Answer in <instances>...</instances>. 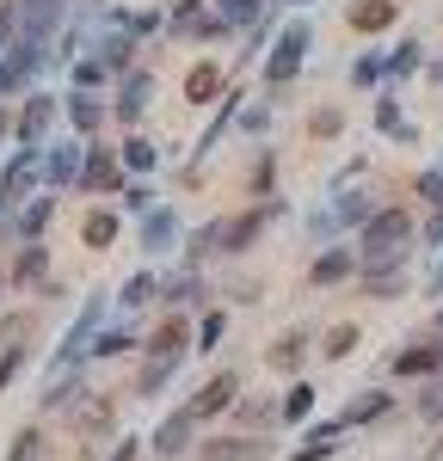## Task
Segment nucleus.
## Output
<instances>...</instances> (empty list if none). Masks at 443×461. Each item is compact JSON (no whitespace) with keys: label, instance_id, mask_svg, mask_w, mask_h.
<instances>
[{"label":"nucleus","instance_id":"nucleus-47","mask_svg":"<svg viewBox=\"0 0 443 461\" xmlns=\"http://www.w3.org/2000/svg\"><path fill=\"white\" fill-rule=\"evenodd\" d=\"M419 295H425L431 308H438V302H443V252H438V258H431V265H425V277H419Z\"/></svg>","mask_w":443,"mask_h":461},{"label":"nucleus","instance_id":"nucleus-25","mask_svg":"<svg viewBox=\"0 0 443 461\" xmlns=\"http://www.w3.org/2000/svg\"><path fill=\"white\" fill-rule=\"evenodd\" d=\"M345 74H351V86H357V93H369V99L388 86V62H382V50H357Z\"/></svg>","mask_w":443,"mask_h":461},{"label":"nucleus","instance_id":"nucleus-34","mask_svg":"<svg viewBox=\"0 0 443 461\" xmlns=\"http://www.w3.org/2000/svg\"><path fill=\"white\" fill-rule=\"evenodd\" d=\"M406 191H412V203H419V210H443V167H438V160H431V167H419Z\"/></svg>","mask_w":443,"mask_h":461},{"label":"nucleus","instance_id":"nucleus-21","mask_svg":"<svg viewBox=\"0 0 443 461\" xmlns=\"http://www.w3.org/2000/svg\"><path fill=\"white\" fill-rule=\"evenodd\" d=\"M302 136H308L314 148H332L339 136H345V105H332V99H321V105H314L308 117H302Z\"/></svg>","mask_w":443,"mask_h":461},{"label":"nucleus","instance_id":"nucleus-10","mask_svg":"<svg viewBox=\"0 0 443 461\" xmlns=\"http://www.w3.org/2000/svg\"><path fill=\"white\" fill-rule=\"evenodd\" d=\"M394 406H401V393H394V388H364V393H351V400H345L339 425H345V430L388 425V419H394Z\"/></svg>","mask_w":443,"mask_h":461},{"label":"nucleus","instance_id":"nucleus-30","mask_svg":"<svg viewBox=\"0 0 443 461\" xmlns=\"http://www.w3.org/2000/svg\"><path fill=\"white\" fill-rule=\"evenodd\" d=\"M234 425H247V430H271V425H284V412H277V400H247V393H240V400H234Z\"/></svg>","mask_w":443,"mask_h":461},{"label":"nucleus","instance_id":"nucleus-52","mask_svg":"<svg viewBox=\"0 0 443 461\" xmlns=\"http://www.w3.org/2000/svg\"><path fill=\"white\" fill-rule=\"evenodd\" d=\"M438 25H443V6H438Z\"/></svg>","mask_w":443,"mask_h":461},{"label":"nucleus","instance_id":"nucleus-49","mask_svg":"<svg viewBox=\"0 0 443 461\" xmlns=\"http://www.w3.org/2000/svg\"><path fill=\"white\" fill-rule=\"evenodd\" d=\"M425 80H431V86L443 93V56H431V62H425Z\"/></svg>","mask_w":443,"mask_h":461},{"label":"nucleus","instance_id":"nucleus-17","mask_svg":"<svg viewBox=\"0 0 443 461\" xmlns=\"http://www.w3.org/2000/svg\"><path fill=\"white\" fill-rule=\"evenodd\" d=\"M185 240V221H179V210L173 203H154V210L142 215V247L160 258V252H173Z\"/></svg>","mask_w":443,"mask_h":461},{"label":"nucleus","instance_id":"nucleus-27","mask_svg":"<svg viewBox=\"0 0 443 461\" xmlns=\"http://www.w3.org/2000/svg\"><path fill=\"white\" fill-rule=\"evenodd\" d=\"M302 240L321 252V247H332V240H345V228H339V215H332V203H314V210L302 215Z\"/></svg>","mask_w":443,"mask_h":461},{"label":"nucleus","instance_id":"nucleus-28","mask_svg":"<svg viewBox=\"0 0 443 461\" xmlns=\"http://www.w3.org/2000/svg\"><path fill=\"white\" fill-rule=\"evenodd\" d=\"M222 19H228V32H253L258 19L271 13V6H284V0H210Z\"/></svg>","mask_w":443,"mask_h":461},{"label":"nucleus","instance_id":"nucleus-18","mask_svg":"<svg viewBox=\"0 0 443 461\" xmlns=\"http://www.w3.org/2000/svg\"><path fill=\"white\" fill-rule=\"evenodd\" d=\"M148 357H173V363H185V351H191V314H167L154 332L142 339Z\"/></svg>","mask_w":443,"mask_h":461},{"label":"nucleus","instance_id":"nucleus-42","mask_svg":"<svg viewBox=\"0 0 443 461\" xmlns=\"http://www.w3.org/2000/svg\"><path fill=\"white\" fill-rule=\"evenodd\" d=\"M419 252H425V258H438V252H443V210L419 215Z\"/></svg>","mask_w":443,"mask_h":461},{"label":"nucleus","instance_id":"nucleus-6","mask_svg":"<svg viewBox=\"0 0 443 461\" xmlns=\"http://www.w3.org/2000/svg\"><path fill=\"white\" fill-rule=\"evenodd\" d=\"M345 284H357V247L351 240H332V247L314 252V265H308V289H345Z\"/></svg>","mask_w":443,"mask_h":461},{"label":"nucleus","instance_id":"nucleus-43","mask_svg":"<svg viewBox=\"0 0 443 461\" xmlns=\"http://www.w3.org/2000/svg\"><path fill=\"white\" fill-rule=\"evenodd\" d=\"M117 197H123V210H130V215H148V210H154V185H148V178H130Z\"/></svg>","mask_w":443,"mask_h":461},{"label":"nucleus","instance_id":"nucleus-11","mask_svg":"<svg viewBox=\"0 0 443 461\" xmlns=\"http://www.w3.org/2000/svg\"><path fill=\"white\" fill-rule=\"evenodd\" d=\"M369 117H375V136H382V142H394V148H419V123H412V117L401 111V93H388V86H382Z\"/></svg>","mask_w":443,"mask_h":461},{"label":"nucleus","instance_id":"nucleus-48","mask_svg":"<svg viewBox=\"0 0 443 461\" xmlns=\"http://www.w3.org/2000/svg\"><path fill=\"white\" fill-rule=\"evenodd\" d=\"M50 215H56V197H37L32 210H25V221H19V228H25V234H32V240H37V234H43V221H50Z\"/></svg>","mask_w":443,"mask_h":461},{"label":"nucleus","instance_id":"nucleus-22","mask_svg":"<svg viewBox=\"0 0 443 461\" xmlns=\"http://www.w3.org/2000/svg\"><path fill=\"white\" fill-rule=\"evenodd\" d=\"M197 456H203V461H265V456H271V443H265V437H210Z\"/></svg>","mask_w":443,"mask_h":461},{"label":"nucleus","instance_id":"nucleus-7","mask_svg":"<svg viewBox=\"0 0 443 461\" xmlns=\"http://www.w3.org/2000/svg\"><path fill=\"white\" fill-rule=\"evenodd\" d=\"M401 13H406V0H351V6H345V32L375 43V37H388L401 25Z\"/></svg>","mask_w":443,"mask_h":461},{"label":"nucleus","instance_id":"nucleus-14","mask_svg":"<svg viewBox=\"0 0 443 461\" xmlns=\"http://www.w3.org/2000/svg\"><path fill=\"white\" fill-rule=\"evenodd\" d=\"M148 105H154V74L148 68L117 74V105H111V117H117V123H142Z\"/></svg>","mask_w":443,"mask_h":461},{"label":"nucleus","instance_id":"nucleus-46","mask_svg":"<svg viewBox=\"0 0 443 461\" xmlns=\"http://www.w3.org/2000/svg\"><path fill=\"white\" fill-rule=\"evenodd\" d=\"M43 265H50L43 247H25V252H19V265H13V277H19V284H37V277H43Z\"/></svg>","mask_w":443,"mask_h":461},{"label":"nucleus","instance_id":"nucleus-39","mask_svg":"<svg viewBox=\"0 0 443 461\" xmlns=\"http://www.w3.org/2000/svg\"><path fill=\"white\" fill-rule=\"evenodd\" d=\"M80 240H86L93 252H105L111 240H117V215H111V210H93L86 221H80Z\"/></svg>","mask_w":443,"mask_h":461},{"label":"nucleus","instance_id":"nucleus-36","mask_svg":"<svg viewBox=\"0 0 443 461\" xmlns=\"http://www.w3.org/2000/svg\"><path fill=\"white\" fill-rule=\"evenodd\" d=\"M222 332H228V314L222 308H203V320L191 326V351H222Z\"/></svg>","mask_w":443,"mask_h":461},{"label":"nucleus","instance_id":"nucleus-4","mask_svg":"<svg viewBox=\"0 0 443 461\" xmlns=\"http://www.w3.org/2000/svg\"><path fill=\"white\" fill-rule=\"evenodd\" d=\"M419 289L412 258H382V265H357V295L364 302H406Z\"/></svg>","mask_w":443,"mask_h":461},{"label":"nucleus","instance_id":"nucleus-51","mask_svg":"<svg viewBox=\"0 0 443 461\" xmlns=\"http://www.w3.org/2000/svg\"><path fill=\"white\" fill-rule=\"evenodd\" d=\"M0 130H6V111H0Z\"/></svg>","mask_w":443,"mask_h":461},{"label":"nucleus","instance_id":"nucleus-35","mask_svg":"<svg viewBox=\"0 0 443 461\" xmlns=\"http://www.w3.org/2000/svg\"><path fill=\"white\" fill-rule=\"evenodd\" d=\"M123 351H142L136 326H99L93 332V357H123Z\"/></svg>","mask_w":443,"mask_h":461},{"label":"nucleus","instance_id":"nucleus-16","mask_svg":"<svg viewBox=\"0 0 443 461\" xmlns=\"http://www.w3.org/2000/svg\"><path fill=\"white\" fill-rule=\"evenodd\" d=\"M234 400H240V375L222 369V375H210L203 393L191 400V419H197V425H203V419H222V412H234Z\"/></svg>","mask_w":443,"mask_h":461},{"label":"nucleus","instance_id":"nucleus-37","mask_svg":"<svg viewBox=\"0 0 443 461\" xmlns=\"http://www.w3.org/2000/svg\"><path fill=\"white\" fill-rule=\"evenodd\" d=\"M412 412H419V419H425L431 430L443 425V375H431V382H419V393H412Z\"/></svg>","mask_w":443,"mask_h":461},{"label":"nucleus","instance_id":"nucleus-53","mask_svg":"<svg viewBox=\"0 0 443 461\" xmlns=\"http://www.w3.org/2000/svg\"><path fill=\"white\" fill-rule=\"evenodd\" d=\"M438 167H443V148H438Z\"/></svg>","mask_w":443,"mask_h":461},{"label":"nucleus","instance_id":"nucleus-3","mask_svg":"<svg viewBox=\"0 0 443 461\" xmlns=\"http://www.w3.org/2000/svg\"><path fill=\"white\" fill-rule=\"evenodd\" d=\"M167 32L185 37V43H222V37H234L228 19H222L210 0H173L167 6Z\"/></svg>","mask_w":443,"mask_h":461},{"label":"nucleus","instance_id":"nucleus-44","mask_svg":"<svg viewBox=\"0 0 443 461\" xmlns=\"http://www.w3.org/2000/svg\"><path fill=\"white\" fill-rule=\"evenodd\" d=\"M105 80H111V68L99 62V56H86V62H74V86H80V93H93V86H105Z\"/></svg>","mask_w":443,"mask_h":461},{"label":"nucleus","instance_id":"nucleus-5","mask_svg":"<svg viewBox=\"0 0 443 461\" xmlns=\"http://www.w3.org/2000/svg\"><path fill=\"white\" fill-rule=\"evenodd\" d=\"M388 197H394V191L364 185V178H357V185H345V191H327V203H332V215H339V228H345V240H351V234H357V228H364V221L382 210Z\"/></svg>","mask_w":443,"mask_h":461},{"label":"nucleus","instance_id":"nucleus-38","mask_svg":"<svg viewBox=\"0 0 443 461\" xmlns=\"http://www.w3.org/2000/svg\"><path fill=\"white\" fill-rule=\"evenodd\" d=\"M50 117H56V105H50V99H32L25 117H19V148H37V136L50 130Z\"/></svg>","mask_w":443,"mask_h":461},{"label":"nucleus","instance_id":"nucleus-13","mask_svg":"<svg viewBox=\"0 0 443 461\" xmlns=\"http://www.w3.org/2000/svg\"><path fill=\"white\" fill-rule=\"evenodd\" d=\"M160 302H167V314H197V308H210V277L173 271V277H160Z\"/></svg>","mask_w":443,"mask_h":461},{"label":"nucleus","instance_id":"nucleus-40","mask_svg":"<svg viewBox=\"0 0 443 461\" xmlns=\"http://www.w3.org/2000/svg\"><path fill=\"white\" fill-rule=\"evenodd\" d=\"M271 117H277V105H271V99H253V105H240L234 123H240V136H258V142H265V136H271Z\"/></svg>","mask_w":443,"mask_h":461},{"label":"nucleus","instance_id":"nucleus-19","mask_svg":"<svg viewBox=\"0 0 443 461\" xmlns=\"http://www.w3.org/2000/svg\"><path fill=\"white\" fill-rule=\"evenodd\" d=\"M228 86H234V80H228L222 62H197V68L185 74V99H191V105H216Z\"/></svg>","mask_w":443,"mask_h":461},{"label":"nucleus","instance_id":"nucleus-31","mask_svg":"<svg viewBox=\"0 0 443 461\" xmlns=\"http://www.w3.org/2000/svg\"><path fill=\"white\" fill-rule=\"evenodd\" d=\"M247 191H253V203H265V197H277V148H258L253 173H247Z\"/></svg>","mask_w":443,"mask_h":461},{"label":"nucleus","instance_id":"nucleus-8","mask_svg":"<svg viewBox=\"0 0 443 461\" xmlns=\"http://www.w3.org/2000/svg\"><path fill=\"white\" fill-rule=\"evenodd\" d=\"M314 339H321L314 326H284V332L265 345V369H277V375H290V382H295V375H302V363L314 357Z\"/></svg>","mask_w":443,"mask_h":461},{"label":"nucleus","instance_id":"nucleus-26","mask_svg":"<svg viewBox=\"0 0 443 461\" xmlns=\"http://www.w3.org/2000/svg\"><path fill=\"white\" fill-rule=\"evenodd\" d=\"M80 160H86L80 142H56L43 154V178H50V185H74V178H80Z\"/></svg>","mask_w":443,"mask_h":461},{"label":"nucleus","instance_id":"nucleus-24","mask_svg":"<svg viewBox=\"0 0 443 461\" xmlns=\"http://www.w3.org/2000/svg\"><path fill=\"white\" fill-rule=\"evenodd\" d=\"M191 437H197V419H191V406H179L167 425L154 430V456H185V449H191Z\"/></svg>","mask_w":443,"mask_h":461},{"label":"nucleus","instance_id":"nucleus-1","mask_svg":"<svg viewBox=\"0 0 443 461\" xmlns=\"http://www.w3.org/2000/svg\"><path fill=\"white\" fill-rule=\"evenodd\" d=\"M357 265H382V258H419V215L406 210L401 197H388L382 210L369 215L364 228L351 234Z\"/></svg>","mask_w":443,"mask_h":461},{"label":"nucleus","instance_id":"nucleus-2","mask_svg":"<svg viewBox=\"0 0 443 461\" xmlns=\"http://www.w3.org/2000/svg\"><path fill=\"white\" fill-rule=\"evenodd\" d=\"M308 50H314V25H308V13H290V19L277 25V37H271V50L258 56V80H265V99H271V105L302 80Z\"/></svg>","mask_w":443,"mask_h":461},{"label":"nucleus","instance_id":"nucleus-15","mask_svg":"<svg viewBox=\"0 0 443 461\" xmlns=\"http://www.w3.org/2000/svg\"><path fill=\"white\" fill-rule=\"evenodd\" d=\"M74 185L111 197V191H123V185H130V173L117 167V154H111V148H86V160H80V178H74Z\"/></svg>","mask_w":443,"mask_h":461},{"label":"nucleus","instance_id":"nucleus-32","mask_svg":"<svg viewBox=\"0 0 443 461\" xmlns=\"http://www.w3.org/2000/svg\"><path fill=\"white\" fill-rule=\"evenodd\" d=\"M148 302H160V277H154V271H136L130 284L117 289V308H123V314H136V308H148Z\"/></svg>","mask_w":443,"mask_h":461},{"label":"nucleus","instance_id":"nucleus-50","mask_svg":"<svg viewBox=\"0 0 443 461\" xmlns=\"http://www.w3.org/2000/svg\"><path fill=\"white\" fill-rule=\"evenodd\" d=\"M284 6H290V13H308V6H314V0H284Z\"/></svg>","mask_w":443,"mask_h":461},{"label":"nucleus","instance_id":"nucleus-23","mask_svg":"<svg viewBox=\"0 0 443 461\" xmlns=\"http://www.w3.org/2000/svg\"><path fill=\"white\" fill-rule=\"evenodd\" d=\"M339 443H345V425H339V419H321V425H308V437H302V449H295L290 461H332Z\"/></svg>","mask_w":443,"mask_h":461},{"label":"nucleus","instance_id":"nucleus-45","mask_svg":"<svg viewBox=\"0 0 443 461\" xmlns=\"http://www.w3.org/2000/svg\"><path fill=\"white\" fill-rule=\"evenodd\" d=\"M228 302H234V308H258V302H265V284H258V277H234V284H228Z\"/></svg>","mask_w":443,"mask_h":461},{"label":"nucleus","instance_id":"nucleus-29","mask_svg":"<svg viewBox=\"0 0 443 461\" xmlns=\"http://www.w3.org/2000/svg\"><path fill=\"white\" fill-rule=\"evenodd\" d=\"M117 167H123L130 178H148L154 167H160V148L148 142V136H130V142L117 148Z\"/></svg>","mask_w":443,"mask_h":461},{"label":"nucleus","instance_id":"nucleus-12","mask_svg":"<svg viewBox=\"0 0 443 461\" xmlns=\"http://www.w3.org/2000/svg\"><path fill=\"white\" fill-rule=\"evenodd\" d=\"M382 62H388V93H401L406 80H419V74H425L431 50H425V37H412V32H406L401 43H388V50H382Z\"/></svg>","mask_w":443,"mask_h":461},{"label":"nucleus","instance_id":"nucleus-33","mask_svg":"<svg viewBox=\"0 0 443 461\" xmlns=\"http://www.w3.org/2000/svg\"><path fill=\"white\" fill-rule=\"evenodd\" d=\"M277 412H284V425H302V419L314 412V382H308V375H295L290 388H284V400H277Z\"/></svg>","mask_w":443,"mask_h":461},{"label":"nucleus","instance_id":"nucleus-41","mask_svg":"<svg viewBox=\"0 0 443 461\" xmlns=\"http://www.w3.org/2000/svg\"><path fill=\"white\" fill-rule=\"evenodd\" d=\"M68 123L80 130V136H93V130L105 123V105H99V99H86V93H74V99H68Z\"/></svg>","mask_w":443,"mask_h":461},{"label":"nucleus","instance_id":"nucleus-20","mask_svg":"<svg viewBox=\"0 0 443 461\" xmlns=\"http://www.w3.org/2000/svg\"><path fill=\"white\" fill-rule=\"evenodd\" d=\"M357 345H364V326H357V320H332L327 332L314 339V357H327V363H345V357H357Z\"/></svg>","mask_w":443,"mask_h":461},{"label":"nucleus","instance_id":"nucleus-9","mask_svg":"<svg viewBox=\"0 0 443 461\" xmlns=\"http://www.w3.org/2000/svg\"><path fill=\"white\" fill-rule=\"evenodd\" d=\"M388 375H394V382H431V375H443V357H438V345H431V332L406 339L401 351L388 357Z\"/></svg>","mask_w":443,"mask_h":461}]
</instances>
